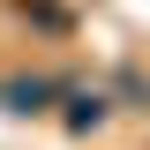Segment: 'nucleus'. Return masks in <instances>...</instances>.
<instances>
[{
  "instance_id": "obj_1",
  "label": "nucleus",
  "mask_w": 150,
  "mask_h": 150,
  "mask_svg": "<svg viewBox=\"0 0 150 150\" xmlns=\"http://www.w3.org/2000/svg\"><path fill=\"white\" fill-rule=\"evenodd\" d=\"M15 112H45V98H53V83H45V75H30V83H15Z\"/></svg>"
}]
</instances>
